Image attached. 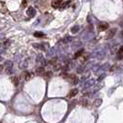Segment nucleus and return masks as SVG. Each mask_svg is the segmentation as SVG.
<instances>
[{"mask_svg": "<svg viewBox=\"0 0 123 123\" xmlns=\"http://www.w3.org/2000/svg\"><path fill=\"white\" fill-rule=\"evenodd\" d=\"M5 68H6V72L8 74H11L12 73V68H13V63L11 61L8 60L5 62Z\"/></svg>", "mask_w": 123, "mask_h": 123, "instance_id": "f257e3e1", "label": "nucleus"}, {"mask_svg": "<svg viewBox=\"0 0 123 123\" xmlns=\"http://www.w3.org/2000/svg\"><path fill=\"white\" fill-rule=\"evenodd\" d=\"M34 46L35 48H38V49H41L43 51H46L49 47V45L47 43H41V44H34Z\"/></svg>", "mask_w": 123, "mask_h": 123, "instance_id": "f03ea898", "label": "nucleus"}, {"mask_svg": "<svg viewBox=\"0 0 123 123\" xmlns=\"http://www.w3.org/2000/svg\"><path fill=\"white\" fill-rule=\"evenodd\" d=\"M35 14H36V11H35V9H34L33 7H30V8L27 9V15H28L29 17L33 18V17L35 16Z\"/></svg>", "mask_w": 123, "mask_h": 123, "instance_id": "7ed1b4c3", "label": "nucleus"}, {"mask_svg": "<svg viewBox=\"0 0 123 123\" xmlns=\"http://www.w3.org/2000/svg\"><path fill=\"white\" fill-rule=\"evenodd\" d=\"M62 4H63V0H54V1L52 2V7L55 8H57L60 7Z\"/></svg>", "mask_w": 123, "mask_h": 123, "instance_id": "20e7f679", "label": "nucleus"}, {"mask_svg": "<svg viewBox=\"0 0 123 123\" xmlns=\"http://www.w3.org/2000/svg\"><path fill=\"white\" fill-rule=\"evenodd\" d=\"M69 77H70V82H71L72 84L75 85V84H77L79 82V79L76 75H70Z\"/></svg>", "mask_w": 123, "mask_h": 123, "instance_id": "39448f33", "label": "nucleus"}, {"mask_svg": "<svg viewBox=\"0 0 123 123\" xmlns=\"http://www.w3.org/2000/svg\"><path fill=\"white\" fill-rule=\"evenodd\" d=\"M108 28V24L106 22H102L99 24V30L100 31H106Z\"/></svg>", "mask_w": 123, "mask_h": 123, "instance_id": "423d86ee", "label": "nucleus"}, {"mask_svg": "<svg viewBox=\"0 0 123 123\" xmlns=\"http://www.w3.org/2000/svg\"><path fill=\"white\" fill-rule=\"evenodd\" d=\"M78 89H72L70 92H69V93H68V97H70V98H72V97H74L77 93H78Z\"/></svg>", "mask_w": 123, "mask_h": 123, "instance_id": "0eeeda50", "label": "nucleus"}, {"mask_svg": "<svg viewBox=\"0 0 123 123\" xmlns=\"http://www.w3.org/2000/svg\"><path fill=\"white\" fill-rule=\"evenodd\" d=\"M94 82H95V81L94 80H89L88 81H86L85 82V88H89V87H91V86H93V84H94Z\"/></svg>", "mask_w": 123, "mask_h": 123, "instance_id": "6e6552de", "label": "nucleus"}, {"mask_svg": "<svg viewBox=\"0 0 123 123\" xmlns=\"http://www.w3.org/2000/svg\"><path fill=\"white\" fill-rule=\"evenodd\" d=\"M123 57V45L120 47V49L119 50V52H118V58L119 59H121Z\"/></svg>", "mask_w": 123, "mask_h": 123, "instance_id": "1a4fd4ad", "label": "nucleus"}, {"mask_svg": "<svg viewBox=\"0 0 123 123\" xmlns=\"http://www.w3.org/2000/svg\"><path fill=\"white\" fill-rule=\"evenodd\" d=\"M79 30H80V26H79V25H76V26L72 27V29H71V33H72V34H77V33L79 32Z\"/></svg>", "mask_w": 123, "mask_h": 123, "instance_id": "9d476101", "label": "nucleus"}, {"mask_svg": "<svg viewBox=\"0 0 123 123\" xmlns=\"http://www.w3.org/2000/svg\"><path fill=\"white\" fill-rule=\"evenodd\" d=\"M27 66H28V60H25V61H23L22 63L20 64V68H26Z\"/></svg>", "mask_w": 123, "mask_h": 123, "instance_id": "9b49d317", "label": "nucleus"}, {"mask_svg": "<svg viewBox=\"0 0 123 123\" xmlns=\"http://www.w3.org/2000/svg\"><path fill=\"white\" fill-rule=\"evenodd\" d=\"M11 81H12V82L14 83L15 86H18V85H19V80H18L17 77H13V78L11 79Z\"/></svg>", "mask_w": 123, "mask_h": 123, "instance_id": "f8f14e48", "label": "nucleus"}, {"mask_svg": "<svg viewBox=\"0 0 123 123\" xmlns=\"http://www.w3.org/2000/svg\"><path fill=\"white\" fill-rule=\"evenodd\" d=\"M94 106H101V104H102V99H100V98H98V99H96V100L94 101Z\"/></svg>", "mask_w": 123, "mask_h": 123, "instance_id": "ddd939ff", "label": "nucleus"}, {"mask_svg": "<svg viewBox=\"0 0 123 123\" xmlns=\"http://www.w3.org/2000/svg\"><path fill=\"white\" fill-rule=\"evenodd\" d=\"M44 72H45V68L43 67L38 68L37 70H36V73H37V74H42V73H44Z\"/></svg>", "mask_w": 123, "mask_h": 123, "instance_id": "4468645a", "label": "nucleus"}, {"mask_svg": "<svg viewBox=\"0 0 123 123\" xmlns=\"http://www.w3.org/2000/svg\"><path fill=\"white\" fill-rule=\"evenodd\" d=\"M34 35L35 37H44V36H45V34L40 33V32H36V33H34Z\"/></svg>", "mask_w": 123, "mask_h": 123, "instance_id": "2eb2a0df", "label": "nucleus"}, {"mask_svg": "<svg viewBox=\"0 0 123 123\" xmlns=\"http://www.w3.org/2000/svg\"><path fill=\"white\" fill-rule=\"evenodd\" d=\"M82 53H83V50L81 49V50H80V51H78L76 54H75V56H74V58H78L79 56H81V55H82Z\"/></svg>", "mask_w": 123, "mask_h": 123, "instance_id": "dca6fc26", "label": "nucleus"}, {"mask_svg": "<svg viewBox=\"0 0 123 123\" xmlns=\"http://www.w3.org/2000/svg\"><path fill=\"white\" fill-rule=\"evenodd\" d=\"M72 41V37H70V36H68L67 38H65L62 42L63 43H65V44H67V43H68V42H71Z\"/></svg>", "mask_w": 123, "mask_h": 123, "instance_id": "f3484780", "label": "nucleus"}, {"mask_svg": "<svg viewBox=\"0 0 123 123\" xmlns=\"http://www.w3.org/2000/svg\"><path fill=\"white\" fill-rule=\"evenodd\" d=\"M116 31H117V29H113V30L111 31V33H109V34H108V35H107V38H112V36L116 34Z\"/></svg>", "mask_w": 123, "mask_h": 123, "instance_id": "a211bd4d", "label": "nucleus"}, {"mask_svg": "<svg viewBox=\"0 0 123 123\" xmlns=\"http://www.w3.org/2000/svg\"><path fill=\"white\" fill-rule=\"evenodd\" d=\"M4 7H5V3H4V2H1V12H2V13L7 12V10H5Z\"/></svg>", "mask_w": 123, "mask_h": 123, "instance_id": "6ab92c4d", "label": "nucleus"}, {"mask_svg": "<svg viewBox=\"0 0 123 123\" xmlns=\"http://www.w3.org/2000/svg\"><path fill=\"white\" fill-rule=\"evenodd\" d=\"M30 79H31V74H30V73H28V72H27V73H25V80H26V81H29Z\"/></svg>", "mask_w": 123, "mask_h": 123, "instance_id": "aec40b11", "label": "nucleus"}, {"mask_svg": "<svg viewBox=\"0 0 123 123\" xmlns=\"http://www.w3.org/2000/svg\"><path fill=\"white\" fill-rule=\"evenodd\" d=\"M56 60H57V58L56 57H55V58H53L52 60H50V64H52V65H55L56 62Z\"/></svg>", "mask_w": 123, "mask_h": 123, "instance_id": "412c9836", "label": "nucleus"}, {"mask_svg": "<svg viewBox=\"0 0 123 123\" xmlns=\"http://www.w3.org/2000/svg\"><path fill=\"white\" fill-rule=\"evenodd\" d=\"M83 71V67H79L78 69H77V72L78 73H81Z\"/></svg>", "mask_w": 123, "mask_h": 123, "instance_id": "4be33fe9", "label": "nucleus"}, {"mask_svg": "<svg viewBox=\"0 0 123 123\" xmlns=\"http://www.w3.org/2000/svg\"><path fill=\"white\" fill-rule=\"evenodd\" d=\"M105 77H106V74H102V75H100V77L98 79V81H101L103 79H105Z\"/></svg>", "mask_w": 123, "mask_h": 123, "instance_id": "5701e85b", "label": "nucleus"}, {"mask_svg": "<svg viewBox=\"0 0 123 123\" xmlns=\"http://www.w3.org/2000/svg\"><path fill=\"white\" fill-rule=\"evenodd\" d=\"M45 76H46V77H51V76H52V72H47V73L45 74Z\"/></svg>", "mask_w": 123, "mask_h": 123, "instance_id": "b1692460", "label": "nucleus"}, {"mask_svg": "<svg viewBox=\"0 0 123 123\" xmlns=\"http://www.w3.org/2000/svg\"><path fill=\"white\" fill-rule=\"evenodd\" d=\"M116 68H117V65H115V66H113V67L110 68V71H114L115 69H116Z\"/></svg>", "mask_w": 123, "mask_h": 123, "instance_id": "393cba45", "label": "nucleus"}, {"mask_svg": "<svg viewBox=\"0 0 123 123\" xmlns=\"http://www.w3.org/2000/svg\"><path fill=\"white\" fill-rule=\"evenodd\" d=\"M59 68H60V66H59V65H56V67H55V70H57V69H59Z\"/></svg>", "mask_w": 123, "mask_h": 123, "instance_id": "a878e982", "label": "nucleus"}, {"mask_svg": "<svg viewBox=\"0 0 123 123\" xmlns=\"http://www.w3.org/2000/svg\"><path fill=\"white\" fill-rule=\"evenodd\" d=\"M23 6H26V0H23Z\"/></svg>", "mask_w": 123, "mask_h": 123, "instance_id": "bb28decb", "label": "nucleus"}, {"mask_svg": "<svg viewBox=\"0 0 123 123\" xmlns=\"http://www.w3.org/2000/svg\"><path fill=\"white\" fill-rule=\"evenodd\" d=\"M120 26H121V27H123V21H121V22H120Z\"/></svg>", "mask_w": 123, "mask_h": 123, "instance_id": "cd10ccee", "label": "nucleus"}, {"mask_svg": "<svg viewBox=\"0 0 123 123\" xmlns=\"http://www.w3.org/2000/svg\"><path fill=\"white\" fill-rule=\"evenodd\" d=\"M121 35H122V36H123V31H122V33H121Z\"/></svg>", "mask_w": 123, "mask_h": 123, "instance_id": "c85d7f7f", "label": "nucleus"}]
</instances>
